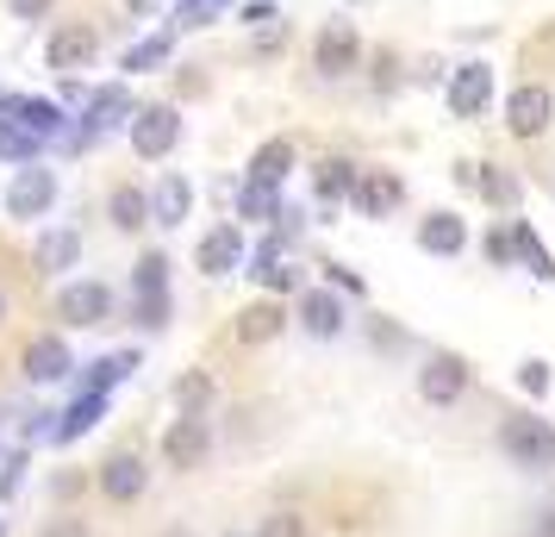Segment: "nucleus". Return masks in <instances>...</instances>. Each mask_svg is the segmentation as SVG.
<instances>
[{
    "instance_id": "bb28decb",
    "label": "nucleus",
    "mask_w": 555,
    "mask_h": 537,
    "mask_svg": "<svg viewBox=\"0 0 555 537\" xmlns=\"http://www.w3.org/2000/svg\"><path fill=\"white\" fill-rule=\"evenodd\" d=\"M356 181H362V169H356V163H344V156H331L325 169H319V201H350L356 194Z\"/></svg>"
},
{
    "instance_id": "9b49d317",
    "label": "nucleus",
    "mask_w": 555,
    "mask_h": 537,
    "mask_svg": "<svg viewBox=\"0 0 555 537\" xmlns=\"http://www.w3.org/2000/svg\"><path fill=\"white\" fill-rule=\"evenodd\" d=\"M312 63H319V76H350L356 63H362V38H356L350 20H331V26L319 31V51H312Z\"/></svg>"
},
{
    "instance_id": "58836bf2",
    "label": "nucleus",
    "mask_w": 555,
    "mask_h": 537,
    "mask_svg": "<svg viewBox=\"0 0 555 537\" xmlns=\"http://www.w3.org/2000/svg\"><path fill=\"white\" fill-rule=\"evenodd\" d=\"M38 537H88V525H81V519H44Z\"/></svg>"
},
{
    "instance_id": "0eeeda50",
    "label": "nucleus",
    "mask_w": 555,
    "mask_h": 537,
    "mask_svg": "<svg viewBox=\"0 0 555 537\" xmlns=\"http://www.w3.org/2000/svg\"><path fill=\"white\" fill-rule=\"evenodd\" d=\"M443 101H450L455 119H480L493 106V63H462L450 76V94Z\"/></svg>"
},
{
    "instance_id": "72a5a7b5",
    "label": "nucleus",
    "mask_w": 555,
    "mask_h": 537,
    "mask_svg": "<svg viewBox=\"0 0 555 537\" xmlns=\"http://www.w3.org/2000/svg\"><path fill=\"white\" fill-rule=\"evenodd\" d=\"M225 7H231V0H181V7H176V26H212Z\"/></svg>"
},
{
    "instance_id": "6ab92c4d",
    "label": "nucleus",
    "mask_w": 555,
    "mask_h": 537,
    "mask_svg": "<svg viewBox=\"0 0 555 537\" xmlns=\"http://www.w3.org/2000/svg\"><path fill=\"white\" fill-rule=\"evenodd\" d=\"M287 169H294V138H269V144H262V151L250 156V169H244V181L281 188V181H287Z\"/></svg>"
},
{
    "instance_id": "7ed1b4c3",
    "label": "nucleus",
    "mask_w": 555,
    "mask_h": 537,
    "mask_svg": "<svg viewBox=\"0 0 555 537\" xmlns=\"http://www.w3.org/2000/svg\"><path fill=\"white\" fill-rule=\"evenodd\" d=\"M126 131H131V151L156 163V156H169L181 144V113L176 106H138Z\"/></svg>"
},
{
    "instance_id": "79ce46f5",
    "label": "nucleus",
    "mask_w": 555,
    "mask_h": 537,
    "mask_svg": "<svg viewBox=\"0 0 555 537\" xmlns=\"http://www.w3.org/2000/svg\"><path fill=\"white\" fill-rule=\"evenodd\" d=\"M537 537H555V507L543 512V519H537Z\"/></svg>"
},
{
    "instance_id": "4be33fe9",
    "label": "nucleus",
    "mask_w": 555,
    "mask_h": 537,
    "mask_svg": "<svg viewBox=\"0 0 555 537\" xmlns=\"http://www.w3.org/2000/svg\"><path fill=\"white\" fill-rule=\"evenodd\" d=\"M418 244H425L430 256H455L462 244H468V231H462V219H455V213H430L425 226H418Z\"/></svg>"
},
{
    "instance_id": "dca6fc26",
    "label": "nucleus",
    "mask_w": 555,
    "mask_h": 537,
    "mask_svg": "<svg viewBox=\"0 0 555 537\" xmlns=\"http://www.w3.org/2000/svg\"><path fill=\"white\" fill-rule=\"evenodd\" d=\"M400 201H405V181L393 176V169H369V176L356 181V206H362V219H387Z\"/></svg>"
},
{
    "instance_id": "412c9836",
    "label": "nucleus",
    "mask_w": 555,
    "mask_h": 537,
    "mask_svg": "<svg viewBox=\"0 0 555 537\" xmlns=\"http://www.w3.org/2000/svg\"><path fill=\"white\" fill-rule=\"evenodd\" d=\"M101 419H106V394H81L76 407L56 419V432H51V437H56V444H76V437H81V432H94Z\"/></svg>"
},
{
    "instance_id": "2eb2a0df",
    "label": "nucleus",
    "mask_w": 555,
    "mask_h": 537,
    "mask_svg": "<svg viewBox=\"0 0 555 537\" xmlns=\"http://www.w3.org/2000/svg\"><path fill=\"white\" fill-rule=\"evenodd\" d=\"M300 332L306 337H337L344 332V294H337V287H306L300 294Z\"/></svg>"
},
{
    "instance_id": "39448f33",
    "label": "nucleus",
    "mask_w": 555,
    "mask_h": 537,
    "mask_svg": "<svg viewBox=\"0 0 555 537\" xmlns=\"http://www.w3.org/2000/svg\"><path fill=\"white\" fill-rule=\"evenodd\" d=\"M131 113V94H126V81H106V88H94V101H88V113H81V126H76V144H101L113 126H126Z\"/></svg>"
},
{
    "instance_id": "393cba45",
    "label": "nucleus",
    "mask_w": 555,
    "mask_h": 537,
    "mask_svg": "<svg viewBox=\"0 0 555 537\" xmlns=\"http://www.w3.org/2000/svg\"><path fill=\"white\" fill-rule=\"evenodd\" d=\"M38 156H44V138H31L20 119L0 113V163H38Z\"/></svg>"
},
{
    "instance_id": "f8f14e48",
    "label": "nucleus",
    "mask_w": 555,
    "mask_h": 537,
    "mask_svg": "<svg viewBox=\"0 0 555 537\" xmlns=\"http://www.w3.org/2000/svg\"><path fill=\"white\" fill-rule=\"evenodd\" d=\"M0 113H7V119H20V126H26L31 138H44V144H51V138H69V119H63V106H56V101L13 94V101H0ZM69 144H76V138H69Z\"/></svg>"
},
{
    "instance_id": "37998d69",
    "label": "nucleus",
    "mask_w": 555,
    "mask_h": 537,
    "mask_svg": "<svg viewBox=\"0 0 555 537\" xmlns=\"http://www.w3.org/2000/svg\"><path fill=\"white\" fill-rule=\"evenodd\" d=\"M0 325H7V294H0Z\"/></svg>"
},
{
    "instance_id": "473e14b6",
    "label": "nucleus",
    "mask_w": 555,
    "mask_h": 537,
    "mask_svg": "<svg viewBox=\"0 0 555 537\" xmlns=\"http://www.w3.org/2000/svg\"><path fill=\"white\" fill-rule=\"evenodd\" d=\"M176 400H181V412H201V419H206L212 382H206V375H181V382H176Z\"/></svg>"
},
{
    "instance_id": "ea45409f",
    "label": "nucleus",
    "mask_w": 555,
    "mask_h": 537,
    "mask_svg": "<svg viewBox=\"0 0 555 537\" xmlns=\"http://www.w3.org/2000/svg\"><path fill=\"white\" fill-rule=\"evenodd\" d=\"M269 20H281L269 0H250V7H244V26H269Z\"/></svg>"
},
{
    "instance_id": "6e6552de",
    "label": "nucleus",
    "mask_w": 555,
    "mask_h": 537,
    "mask_svg": "<svg viewBox=\"0 0 555 537\" xmlns=\"http://www.w3.org/2000/svg\"><path fill=\"white\" fill-rule=\"evenodd\" d=\"M56 312H63V325H106L113 319V287L106 282H69L56 294Z\"/></svg>"
},
{
    "instance_id": "2f4dec72",
    "label": "nucleus",
    "mask_w": 555,
    "mask_h": 537,
    "mask_svg": "<svg viewBox=\"0 0 555 537\" xmlns=\"http://www.w3.org/2000/svg\"><path fill=\"white\" fill-rule=\"evenodd\" d=\"M250 276L269 287V294H294V282H300V269H294L287 256H281V263H262V269H250Z\"/></svg>"
},
{
    "instance_id": "a878e982",
    "label": "nucleus",
    "mask_w": 555,
    "mask_h": 537,
    "mask_svg": "<svg viewBox=\"0 0 555 537\" xmlns=\"http://www.w3.org/2000/svg\"><path fill=\"white\" fill-rule=\"evenodd\" d=\"M512 244H518V263H525V269L537 276V282H555V256L543 251V244H537V231H530L525 219L512 226Z\"/></svg>"
},
{
    "instance_id": "423d86ee",
    "label": "nucleus",
    "mask_w": 555,
    "mask_h": 537,
    "mask_svg": "<svg viewBox=\"0 0 555 537\" xmlns=\"http://www.w3.org/2000/svg\"><path fill=\"white\" fill-rule=\"evenodd\" d=\"M418 394H425V407H455V400L468 394V362L455 357V350L425 357V369H418Z\"/></svg>"
},
{
    "instance_id": "e433bc0d",
    "label": "nucleus",
    "mask_w": 555,
    "mask_h": 537,
    "mask_svg": "<svg viewBox=\"0 0 555 537\" xmlns=\"http://www.w3.org/2000/svg\"><path fill=\"white\" fill-rule=\"evenodd\" d=\"M480 251H487V263H493V269L518 263V244H512V231H487V244H480Z\"/></svg>"
},
{
    "instance_id": "5701e85b",
    "label": "nucleus",
    "mask_w": 555,
    "mask_h": 537,
    "mask_svg": "<svg viewBox=\"0 0 555 537\" xmlns=\"http://www.w3.org/2000/svg\"><path fill=\"white\" fill-rule=\"evenodd\" d=\"M106 219H113V226L119 231H144V219H151V194H144V188H113V201H106Z\"/></svg>"
},
{
    "instance_id": "9d476101",
    "label": "nucleus",
    "mask_w": 555,
    "mask_h": 537,
    "mask_svg": "<svg viewBox=\"0 0 555 537\" xmlns=\"http://www.w3.org/2000/svg\"><path fill=\"white\" fill-rule=\"evenodd\" d=\"M206 450H212V425H206L201 412H181L176 425H169V437H163V457H169V469H201Z\"/></svg>"
},
{
    "instance_id": "f03ea898",
    "label": "nucleus",
    "mask_w": 555,
    "mask_h": 537,
    "mask_svg": "<svg viewBox=\"0 0 555 537\" xmlns=\"http://www.w3.org/2000/svg\"><path fill=\"white\" fill-rule=\"evenodd\" d=\"M94 56H101V31L69 20V26H56L44 38V63H51L56 76H81V69H94Z\"/></svg>"
},
{
    "instance_id": "cd10ccee",
    "label": "nucleus",
    "mask_w": 555,
    "mask_h": 537,
    "mask_svg": "<svg viewBox=\"0 0 555 537\" xmlns=\"http://www.w3.org/2000/svg\"><path fill=\"white\" fill-rule=\"evenodd\" d=\"M169 51H176V38H169V31H151L144 44H131V51H126V69H131V76L163 69V63H169Z\"/></svg>"
},
{
    "instance_id": "1a4fd4ad",
    "label": "nucleus",
    "mask_w": 555,
    "mask_h": 537,
    "mask_svg": "<svg viewBox=\"0 0 555 537\" xmlns=\"http://www.w3.org/2000/svg\"><path fill=\"white\" fill-rule=\"evenodd\" d=\"M550 119H555V94L550 88H537V81L505 101V131H512V138H543Z\"/></svg>"
},
{
    "instance_id": "c9c22d12",
    "label": "nucleus",
    "mask_w": 555,
    "mask_h": 537,
    "mask_svg": "<svg viewBox=\"0 0 555 537\" xmlns=\"http://www.w3.org/2000/svg\"><path fill=\"white\" fill-rule=\"evenodd\" d=\"M518 387H525L530 400H543V394H550V362H518Z\"/></svg>"
},
{
    "instance_id": "f704fd0d",
    "label": "nucleus",
    "mask_w": 555,
    "mask_h": 537,
    "mask_svg": "<svg viewBox=\"0 0 555 537\" xmlns=\"http://www.w3.org/2000/svg\"><path fill=\"white\" fill-rule=\"evenodd\" d=\"M138 325L144 332H163L169 325V294H138Z\"/></svg>"
},
{
    "instance_id": "ddd939ff",
    "label": "nucleus",
    "mask_w": 555,
    "mask_h": 537,
    "mask_svg": "<svg viewBox=\"0 0 555 537\" xmlns=\"http://www.w3.org/2000/svg\"><path fill=\"white\" fill-rule=\"evenodd\" d=\"M144 487H151V469H144V457L119 450V457H106V462H101V494L113 500V507H131V500H144Z\"/></svg>"
},
{
    "instance_id": "c03bdc74",
    "label": "nucleus",
    "mask_w": 555,
    "mask_h": 537,
    "mask_svg": "<svg viewBox=\"0 0 555 537\" xmlns=\"http://www.w3.org/2000/svg\"><path fill=\"white\" fill-rule=\"evenodd\" d=\"M237 537H244V532H237ZM250 537H256V532H250Z\"/></svg>"
},
{
    "instance_id": "c756f323",
    "label": "nucleus",
    "mask_w": 555,
    "mask_h": 537,
    "mask_svg": "<svg viewBox=\"0 0 555 537\" xmlns=\"http://www.w3.org/2000/svg\"><path fill=\"white\" fill-rule=\"evenodd\" d=\"M131 294H169V256L151 251L138 269H131Z\"/></svg>"
},
{
    "instance_id": "b1692460",
    "label": "nucleus",
    "mask_w": 555,
    "mask_h": 537,
    "mask_svg": "<svg viewBox=\"0 0 555 537\" xmlns=\"http://www.w3.org/2000/svg\"><path fill=\"white\" fill-rule=\"evenodd\" d=\"M76 256H81V238L69 226H56L38 238V263H44V276H63V269H76Z\"/></svg>"
},
{
    "instance_id": "a211bd4d",
    "label": "nucleus",
    "mask_w": 555,
    "mask_h": 537,
    "mask_svg": "<svg viewBox=\"0 0 555 537\" xmlns=\"http://www.w3.org/2000/svg\"><path fill=\"white\" fill-rule=\"evenodd\" d=\"M188 206H194V181L188 176H163L156 181V194H151V226H181Z\"/></svg>"
},
{
    "instance_id": "20e7f679",
    "label": "nucleus",
    "mask_w": 555,
    "mask_h": 537,
    "mask_svg": "<svg viewBox=\"0 0 555 537\" xmlns=\"http://www.w3.org/2000/svg\"><path fill=\"white\" fill-rule=\"evenodd\" d=\"M51 206H56V176L38 169V163H20L13 181H7V213L13 219H44Z\"/></svg>"
},
{
    "instance_id": "f257e3e1",
    "label": "nucleus",
    "mask_w": 555,
    "mask_h": 537,
    "mask_svg": "<svg viewBox=\"0 0 555 537\" xmlns=\"http://www.w3.org/2000/svg\"><path fill=\"white\" fill-rule=\"evenodd\" d=\"M500 450L518 469H555V432L537 412H505L500 419Z\"/></svg>"
},
{
    "instance_id": "a19ab883",
    "label": "nucleus",
    "mask_w": 555,
    "mask_h": 537,
    "mask_svg": "<svg viewBox=\"0 0 555 537\" xmlns=\"http://www.w3.org/2000/svg\"><path fill=\"white\" fill-rule=\"evenodd\" d=\"M7 7H13L20 20H44V13H51V0H7Z\"/></svg>"
},
{
    "instance_id": "7c9ffc66",
    "label": "nucleus",
    "mask_w": 555,
    "mask_h": 537,
    "mask_svg": "<svg viewBox=\"0 0 555 537\" xmlns=\"http://www.w3.org/2000/svg\"><path fill=\"white\" fill-rule=\"evenodd\" d=\"M480 194H487V201L493 206H518V194H525V188H518V176H505L500 163H493V169H480Z\"/></svg>"
},
{
    "instance_id": "4468645a",
    "label": "nucleus",
    "mask_w": 555,
    "mask_h": 537,
    "mask_svg": "<svg viewBox=\"0 0 555 537\" xmlns=\"http://www.w3.org/2000/svg\"><path fill=\"white\" fill-rule=\"evenodd\" d=\"M194 269H201V276H231V269H244V226L206 231L201 251H194Z\"/></svg>"
},
{
    "instance_id": "4c0bfd02",
    "label": "nucleus",
    "mask_w": 555,
    "mask_h": 537,
    "mask_svg": "<svg viewBox=\"0 0 555 537\" xmlns=\"http://www.w3.org/2000/svg\"><path fill=\"white\" fill-rule=\"evenodd\" d=\"M256 537H306V525L294 519V512H275V519H262V532Z\"/></svg>"
},
{
    "instance_id": "c85d7f7f",
    "label": "nucleus",
    "mask_w": 555,
    "mask_h": 537,
    "mask_svg": "<svg viewBox=\"0 0 555 537\" xmlns=\"http://www.w3.org/2000/svg\"><path fill=\"white\" fill-rule=\"evenodd\" d=\"M237 213H244V219H281V194L262 188V181H244V188H237Z\"/></svg>"
},
{
    "instance_id": "aec40b11",
    "label": "nucleus",
    "mask_w": 555,
    "mask_h": 537,
    "mask_svg": "<svg viewBox=\"0 0 555 537\" xmlns=\"http://www.w3.org/2000/svg\"><path fill=\"white\" fill-rule=\"evenodd\" d=\"M287 332V312L275 301H256V307L237 312V344H269V337Z\"/></svg>"
},
{
    "instance_id": "f3484780",
    "label": "nucleus",
    "mask_w": 555,
    "mask_h": 537,
    "mask_svg": "<svg viewBox=\"0 0 555 537\" xmlns=\"http://www.w3.org/2000/svg\"><path fill=\"white\" fill-rule=\"evenodd\" d=\"M69 344L63 337H38L26 350V382H38V387H51V382H69Z\"/></svg>"
}]
</instances>
